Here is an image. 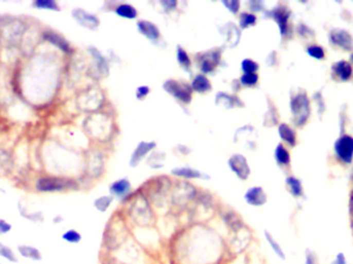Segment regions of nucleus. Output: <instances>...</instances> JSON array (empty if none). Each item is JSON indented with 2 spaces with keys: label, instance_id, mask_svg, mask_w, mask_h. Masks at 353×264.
Listing matches in <instances>:
<instances>
[{
  "label": "nucleus",
  "instance_id": "f257e3e1",
  "mask_svg": "<svg viewBox=\"0 0 353 264\" xmlns=\"http://www.w3.org/2000/svg\"><path fill=\"white\" fill-rule=\"evenodd\" d=\"M290 110L292 114V120L293 123L301 127L304 126L311 114V107H310V99L306 92H297L295 95H293L290 99Z\"/></svg>",
  "mask_w": 353,
  "mask_h": 264
},
{
  "label": "nucleus",
  "instance_id": "f03ea898",
  "mask_svg": "<svg viewBox=\"0 0 353 264\" xmlns=\"http://www.w3.org/2000/svg\"><path fill=\"white\" fill-rule=\"evenodd\" d=\"M25 32V24L17 18L8 17L0 19V34L6 43L16 45Z\"/></svg>",
  "mask_w": 353,
  "mask_h": 264
},
{
  "label": "nucleus",
  "instance_id": "7ed1b4c3",
  "mask_svg": "<svg viewBox=\"0 0 353 264\" xmlns=\"http://www.w3.org/2000/svg\"><path fill=\"white\" fill-rule=\"evenodd\" d=\"M78 185L75 181L57 178V177H45L41 178L37 182V190L42 193H54L65 190H77Z\"/></svg>",
  "mask_w": 353,
  "mask_h": 264
},
{
  "label": "nucleus",
  "instance_id": "20e7f679",
  "mask_svg": "<svg viewBox=\"0 0 353 264\" xmlns=\"http://www.w3.org/2000/svg\"><path fill=\"white\" fill-rule=\"evenodd\" d=\"M163 89L177 100L188 104L192 100V89L187 84H182L175 80H167L163 84Z\"/></svg>",
  "mask_w": 353,
  "mask_h": 264
},
{
  "label": "nucleus",
  "instance_id": "39448f33",
  "mask_svg": "<svg viewBox=\"0 0 353 264\" xmlns=\"http://www.w3.org/2000/svg\"><path fill=\"white\" fill-rule=\"evenodd\" d=\"M337 158L345 163L350 164L353 160V138L348 135L341 136L333 145Z\"/></svg>",
  "mask_w": 353,
  "mask_h": 264
},
{
  "label": "nucleus",
  "instance_id": "423d86ee",
  "mask_svg": "<svg viewBox=\"0 0 353 264\" xmlns=\"http://www.w3.org/2000/svg\"><path fill=\"white\" fill-rule=\"evenodd\" d=\"M228 166L231 171L242 181H246L251 174L247 159L241 154H235L231 156L228 159Z\"/></svg>",
  "mask_w": 353,
  "mask_h": 264
},
{
  "label": "nucleus",
  "instance_id": "0eeeda50",
  "mask_svg": "<svg viewBox=\"0 0 353 264\" xmlns=\"http://www.w3.org/2000/svg\"><path fill=\"white\" fill-rule=\"evenodd\" d=\"M267 16L272 18L279 27V31L282 36H285L289 30V18H290V11L285 7H277L269 12H267Z\"/></svg>",
  "mask_w": 353,
  "mask_h": 264
},
{
  "label": "nucleus",
  "instance_id": "6e6552de",
  "mask_svg": "<svg viewBox=\"0 0 353 264\" xmlns=\"http://www.w3.org/2000/svg\"><path fill=\"white\" fill-rule=\"evenodd\" d=\"M328 39L333 46L342 49L343 51L353 50V37L345 29H341V28L332 29L328 34Z\"/></svg>",
  "mask_w": 353,
  "mask_h": 264
},
{
  "label": "nucleus",
  "instance_id": "1a4fd4ad",
  "mask_svg": "<svg viewBox=\"0 0 353 264\" xmlns=\"http://www.w3.org/2000/svg\"><path fill=\"white\" fill-rule=\"evenodd\" d=\"M73 18L77 21L79 25L82 27L89 29V30H96L99 27L100 21L99 19L89 12L83 10V9H75L72 11Z\"/></svg>",
  "mask_w": 353,
  "mask_h": 264
},
{
  "label": "nucleus",
  "instance_id": "9d476101",
  "mask_svg": "<svg viewBox=\"0 0 353 264\" xmlns=\"http://www.w3.org/2000/svg\"><path fill=\"white\" fill-rule=\"evenodd\" d=\"M221 58V51L212 50L202 54L200 58V68L204 74L212 73L218 66Z\"/></svg>",
  "mask_w": 353,
  "mask_h": 264
},
{
  "label": "nucleus",
  "instance_id": "9b49d317",
  "mask_svg": "<svg viewBox=\"0 0 353 264\" xmlns=\"http://www.w3.org/2000/svg\"><path fill=\"white\" fill-rule=\"evenodd\" d=\"M244 199L248 205L253 208H260L267 203L268 195L262 187L253 186L246 191Z\"/></svg>",
  "mask_w": 353,
  "mask_h": 264
},
{
  "label": "nucleus",
  "instance_id": "f8f14e48",
  "mask_svg": "<svg viewBox=\"0 0 353 264\" xmlns=\"http://www.w3.org/2000/svg\"><path fill=\"white\" fill-rule=\"evenodd\" d=\"M156 148V143L155 142H140L138 145L135 147L134 151L131 154L129 164L131 167H136L142 160L154 149Z\"/></svg>",
  "mask_w": 353,
  "mask_h": 264
},
{
  "label": "nucleus",
  "instance_id": "ddd939ff",
  "mask_svg": "<svg viewBox=\"0 0 353 264\" xmlns=\"http://www.w3.org/2000/svg\"><path fill=\"white\" fill-rule=\"evenodd\" d=\"M221 34L225 37V44L228 48H236L241 41V29L230 22L219 28Z\"/></svg>",
  "mask_w": 353,
  "mask_h": 264
},
{
  "label": "nucleus",
  "instance_id": "4468645a",
  "mask_svg": "<svg viewBox=\"0 0 353 264\" xmlns=\"http://www.w3.org/2000/svg\"><path fill=\"white\" fill-rule=\"evenodd\" d=\"M131 184L128 179H120L115 181L110 186V195L117 199H125L131 193Z\"/></svg>",
  "mask_w": 353,
  "mask_h": 264
},
{
  "label": "nucleus",
  "instance_id": "2eb2a0df",
  "mask_svg": "<svg viewBox=\"0 0 353 264\" xmlns=\"http://www.w3.org/2000/svg\"><path fill=\"white\" fill-rule=\"evenodd\" d=\"M137 30L142 35L148 39L152 43H157L160 39V30L159 28L152 22L147 20H139L136 23Z\"/></svg>",
  "mask_w": 353,
  "mask_h": 264
},
{
  "label": "nucleus",
  "instance_id": "dca6fc26",
  "mask_svg": "<svg viewBox=\"0 0 353 264\" xmlns=\"http://www.w3.org/2000/svg\"><path fill=\"white\" fill-rule=\"evenodd\" d=\"M171 174L173 176L188 179V180H209L210 177L207 174H204L198 169L191 168V167H175L171 171Z\"/></svg>",
  "mask_w": 353,
  "mask_h": 264
},
{
  "label": "nucleus",
  "instance_id": "f3484780",
  "mask_svg": "<svg viewBox=\"0 0 353 264\" xmlns=\"http://www.w3.org/2000/svg\"><path fill=\"white\" fill-rule=\"evenodd\" d=\"M332 72L333 74L342 82H347L351 79L352 77V66L349 62L345 61V60H340L338 62H336L332 65Z\"/></svg>",
  "mask_w": 353,
  "mask_h": 264
},
{
  "label": "nucleus",
  "instance_id": "a211bd4d",
  "mask_svg": "<svg viewBox=\"0 0 353 264\" xmlns=\"http://www.w3.org/2000/svg\"><path fill=\"white\" fill-rule=\"evenodd\" d=\"M263 236H264V239L268 243V246L270 247L271 251L274 253V255L281 261H286L287 259V256H286V253L283 249V247L281 246V243L275 238V236L268 230H264L263 232Z\"/></svg>",
  "mask_w": 353,
  "mask_h": 264
},
{
  "label": "nucleus",
  "instance_id": "6ab92c4d",
  "mask_svg": "<svg viewBox=\"0 0 353 264\" xmlns=\"http://www.w3.org/2000/svg\"><path fill=\"white\" fill-rule=\"evenodd\" d=\"M19 255L25 259H28L33 262H41L43 260V253L40 249L30 244H19L17 247Z\"/></svg>",
  "mask_w": 353,
  "mask_h": 264
},
{
  "label": "nucleus",
  "instance_id": "aec40b11",
  "mask_svg": "<svg viewBox=\"0 0 353 264\" xmlns=\"http://www.w3.org/2000/svg\"><path fill=\"white\" fill-rule=\"evenodd\" d=\"M44 39L64 53H69L72 50L68 42L62 35H60L57 32L47 31L44 34Z\"/></svg>",
  "mask_w": 353,
  "mask_h": 264
},
{
  "label": "nucleus",
  "instance_id": "412c9836",
  "mask_svg": "<svg viewBox=\"0 0 353 264\" xmlns=\"http://www.w3.org/2000/svg\"><path fill=\"white\" fill-rule=\"evenodd\" d=\"M88 51L89 53L91 54L92 58L94 59L95 61V68H96V71L102 76H108L109 73V65H108V62H107V59L101 55V53L94 47H89L88 48Z\"/></svg>",
  "mask_w": 353,
  "mask_h": 264
},
{
  "label": "nucleus",
  "instance_id": "4be33fe9",
  "mask_svg": "<svg viewBox=\"0 0 353 264\" xmlns=\"http://www.w3.org/2000/svg\"><path fill=\"white\" fill-rule=\"evenodd\" d=\"M278 134L280 139L288 144L290 147H294L296 145V135L289 125L285 123L280 124L278 127Z\"/></svg>",
  "mask_w": 353,
  "mask_h": 264
},
{
  "label": "nucleus",
  "instance_id": "5701e85b",
  "mask_svg": "<svg viewBox=\"0 0 353 264\" xmlns=\"http://www.w3.org/2000/svg\"><path fill=\"white\" fill-rule=\"evenodd\" d=\"M215 102L217 105L223 106L224 108H227V109H231L235 107L236 105L242 106V102L239 100V98L224 92H219L216 94Z\"/></svg>",
  "mask_w": 353,
  "mask_h": 264
},
{
  "label": "nucleus",
  "instance_id": "b1692460",
  "mask_svg": "<svg viewBox=\"0 0 353 264\" xmlns=\"http://www.w3.org/2000/svg\"><path fill=\"white\" fill-rule=\"evenodd\" d=\"M191 89L198 93H206L212 89L210 80L205 74H198L191 82Z\"/></svg>",
  "mask_w": 353,
  "mask_h": 264
},
{
  "label": "nucleus",
  "instance_id": "393cba45",
  "mask_svg": "<svg viewBox=\"0 0 353 264\" xmlns=\"http://www.w3.org/2000/svg\"><path fill=\"white\" fill-rule=\"evenodd\" d=\"M286 186L289 193L294 198H301L304 196V187L301 180H298L297 178L288 177L286 179Z\"/></svg>",
  "mask_w": 353,
  "mask_h": 264
},
{
  "label": "nucleus",
  "instance_id": "a878e982",
  "mask_svg": "<svg viewBox=\"0 0 353 264\" xmlns=\"http://www.w3.org/2000/svg\"><path fill=\"white\" fill-rule=\"evenodd\" d=\"M115 13L117 16L123 18V19H128V20H133L137 17V11L134 7L128 4H121L115 9Z\"/></svg>",
  "mask_w": 353,
  "mask_h": 264
},
{
  "label": "nucleus",
  "instance_id": "bb28decb",
  "mask_svg": "<svg viewBox=\"0 0 353 264\" xmlns=\"http://www.w3.org/2000/svg\"><path fill=\"white\" fill-rule=\"evenodd\" d=\"M146 212H150V208H149V204H148L146 199H139L136 202H134L132 215L134 216V218L136 220L148 219L150 216L146 215Z\"/></svg>",
  "mask_w": 353,
  "mask_h": 264
},
{
  "label": "nucleus",
  "instance_id": "cd10ccee",
  "mask_svg": "<svg viewBox=\"0 0 353 264\" xmlns=\"http://www.w3.org/2000/svg\"><path fill=\"white\" fill-rule=\"evenodd\" d=\"M175 50H177L175 54H177V60H178V63L181 65V67L184 70L190 72L192 62H191V59H190L188 53L181 46L177 47Z\"/></svg>",
  "mask_w": 353,
  "mask_h": 264
},
{
  "label": "nucleus",
  "instance_id": "c85d7f7f",
  "mask_svg": "<svg viewBox=\"0 0 353 264\" xmlns=\"http://www.w3.org/2000/svg\"><path fill=\"white\" fill-rule=\"evenodd\" d=\"M275 160L281 166H287L290 163V154L282 144H279L275 149Z\"/></svg>",
  "mask_w": 353,
  "mask_h": 264
},
{
  "label": "nucleus",
  "instance_id": "c756f323",
  "mask_svg": "<svg viewBox=\"0 0 353 264\" xmlns=\"http://www.w3.org/2000/svg\"><path fill=\"white\" fill-rule=\"evenodd\" d=\"M18 210H19V213H20L21 217H23L24 219H26L28 221H31V222H34V223H42L45 220L43 213H41V212L29 213L27 208L25 205H22L21 203H19Z\"/></svg>",
  "mask_w": 353,
  "mask_h": 264
},
{
  "label": "nucleus",
  "instance_id": "7c9ffc66",
  "mask_svg": "<svg viewBox=\"0 0 353 264\" xmlns=\"http://www.w3.org/2000/svg\"><path fill=\"white\" fill-rule=\"evenodd\" d=\"M224 222L231 229H233L234 232H239L243 228V222L234 212H230L224 215Z\"/></svg>",
  "mask_w": 353,
  "mask_h": 264
},
{
  "label": "nucleus",
  "instance_id": "2f4dec72",
  "mask_svg": "<svg viewBox=\"0 0 353 264\" xmlns=\"http://www.w3.org/2000/svg\"><path fill=\"white\" fill-rule=\"evenodd\" d=\"M114 201V197L111 196V195H103V196H100V197H97L94 202H93V205L95 208L96 211H98L99 213H105L110 206L112 205Z\"/></svg>",
  "mask_w": 353,
  "mask_h": 264
},
{
  "label": "nucleus",
  "instance_id": "473e14b6",
  "mask_svg": "<svg viewBox=\"0 0 353 264\" xmlns=\"http://www.w3.org/2000/svg\"><path fill=\"white\" fill-rule=\"evenodd\" d=\"M0 257L5 260H7L10 263H18L19 262V258H18L17 254L15 253V251L2 241H0Z\"/></svg>",
  "mask_w": 353,
  "mask_h": 264
},
{
  "label": "nucleus",
  "instance_id": "72a5a7b5",
  "mask_svg": "<svg viewBox=\"0 0 353 264\" xmlns=\"http://www.w3.org/2000/svg\"><path fill=\"white\" fill-rule=\"evenodd\" d=\"M61 238L69 244H78L82 241L83 236L77 229H67L62 233Z\"/></svg>",
  "mask_w": 353,
  "mask_h": 264
},
{
  "label": "nucleus",
  "instance_id": "f704fd0d",
  "mask_svg": "<svg viewBox=\"0 0 353 264\" xmlns=\"http://www.w3.org/2000/svg\"><path fill=\"white\" fill-rule=\"evenodd\" d=\"M33 7L39 10H47L54 12L60 11L58 4L54 2V0H37L36 3H33Z\"/></svg>",
  "mask_w": 353,
  "mask_h": 264
},
{
  "label": "nucleus",
  "instance_id": "c9c22d12",
  "mask_svg": "<svg viewBox=\"0 0 353 264\" xmlns=\"http://www.w3.org/2000/svg\"><path fill=\"white\" fill-rule=\"evenodd\" d=\"M257 22V18L254 14L251 13H243L240 16V29L244 30L247 29L249 27H252L256 24Z\"/></svg>",
  "mask_w": 353,
  "mask_h": 264
},
{
  "label": "nucleus",
  "instance_id": "e433bc0d",
  "mask_svg": "<svg viewBox=\"0 0 353 264\" xmlns=\"http://www.w3.org/2000/svg\"><path fill=\"white\" fill-rule=\"evenodd\" d=\"M241 69L244 73H257L259 65L252 59H244L241 63Z\"/></svg>",
  "mask_w": 353,
  "mask_h": 264
},
{
  "label": "nucleus",
  "instance_id": "4c0bfd02",
  "mask_svg": "<svg viewBox=\"0 0 353 264\" xmlns=\"http://www.w3.org/2000/svg\"><path fill=\"white\" fill-rule=\"evenodd\" d=\"M259 77L257 73H243L240 78V83L245 87H254L257 85Z\"/></svg>",
  "mask_w": 353,
  "mask_h": 264
},
{
  "label": "nucleus",
  "instance_id": "58836bf2",
  "mask_svg": "<svg viewBox=\"0 0 353 264\" xmlns=\"http://www.w3.org/2000/svg\"><path fill=\"white\" fill-rule=\"evenodd\" d=\"M307 54L316 60H322L325 57V53L322 47L317 45H312L307 48Z\"/></svg>",
  "mask_w": 353,
  "mask_h": 264
},
{
  "label": "nucleus",
  "instance_id": "ea45409f",
  "mask_svg": "<svg viewBox=\"0 0 353 264\" xmlns=\"http://www.w3.org/2000/svg\"><path fill=\"white\" fill-rule=\"evenodd\" d=\"M304 264H320V260H319V257L317 255V253L310 249V248H307L305 250V253H304Z\"/></svg>",
  "mask_w": 353,
  "mask_h": 264
},
{
  "label": "nucleus",
  "instance_id": "a19ab883",
  "mask_svg": "<svg viewBox=\"0 0 353 264\" xmlns=\"http://www.w3.org/2000/svg\"><path fill=\"white\" fill-rule=\"evenodd\" d=\"M11 167V157L8 152L0 150V173L9 172Z\"/></svg>",
  "mask_w": 353,
  "mask_h": 264
},
{
  "label": "nucleus",
  "instance_id": "79ce46f5",
  "mask_svg": "<svg viewBox=\"0 0 353 264\" xmlns=\"http://www.w3.org/2000/svg\"><path fill=\"white\" fill-rule=\"evenodd\" d=\"M164 160V154L163 153H154L148 160V163L153 168H159L163 166L162 161Z\"/></svg>",
  "mask_w": 353,
  "mask_h": 264
},
{
  "label": "nucleus",
  "instance_id": "37998d69",
  "mask_svg": "<svg viewBox=\"0 0 353 264\" xmlns=\"http://www.w3.org/2000/svg\"><path fill=\"white\" fill-rule=\"evenodd\" d=\"M222 5L234 15H237L240 11L241 3L239 0H223Z\"/></svg>",
  "mask_w": 353,
  "mask_h": 264
},
{
  "label": "nucleus",
  "instance_id": "c03bdc74",
  "mask_svg": "<svg viewBox=\"0 0 353 264\" xmlns=\"http://www.w3.org/2000/svg\"><path fill=\"white\" fill-rule=\"evenodd\" d=\"M278 117H277V110L274 107H270L269 111L264 116V125L266 126H273L277 124Z\"/></svg>",
  "mask_w": 353,
  "mask_h": 264
},
{
  "label": "nucleus",
  "instance_id": "a18cd8bd",
  "mask_svg": "<svg viewBox=\"0 0 353 264\" xmlns=\"http://www.w3.org/2000/svg\"><path fill=\"white\" fill-rule=\"evenodd\" d=\"M13 225L5 219H0V235L8 234L12 231Z\"/></svg>",
  "mask_w": 353,
  "mask_h": 264
},
{
  "label": "nucleus",
  "instance_id": "49530a36",
  "mask_svg": "<svg viewBox=\"0 0 353 264\" xmlns=\"http://www.w3.org/2000/svg\"><path fill=\"white\" fill-rule=\"evenodd\" d=\"M150 93V88L148 86H139L135 91V97L138 100H143Z\"/></svg>",
  "mask_w": 353,
  "mask_h": 264
},
{
  "label": "nucleus",
  "instance_id": "de8ad7c7",
  "mask_svg": "<svg viewBox=\"0 0 353 264\" xmlns=\"http://www.w3.org/2000/svg\"><path fill=\"white\" fill-rule=\"evenodd\" d=\"M330 264H348V259H347L345 253L338 252L334 255V257H333L332 261L330 262Z\"/></svg>",
  "mask_w": 353,
  "mask_h": 264
},
{
  "label": "nucleus",
  "instance_id": "09e8293b",
  "mask_svg": "<svg viewBox=\"0 0 353 264\" xmlns=\"http://www.w3.org/2000/svg\"><path fill=\"white\" fill-rule=\"evenodd\" d=\"M163 7V9L166 11V12H169V11H172L175 9L177 7V3L174 2V0H164V2H161L160 3Z\"/></svg>",
  "mask_w": 353,
  "mask_h": 264
},
{
  "label": "nucleus",
  "instance_id": "8fccbe9b",
  "mask_svg": "<svg viewBox=\"0 0 353 264\" xmlns=\"http://www.w3.org/2000/svg\"><path fill=\"white\" fill-rule=\"evenodd\" d=\"M315 100L318 102V108H319V112H323L325 110V104H324V101L322 99V95L320 92H317L315 94Z\"/></svg>",
  "mask_w": 353,
  "mask_h": 264
},
{
  "label": "nucleus",
  "instance_id": "3c124183",
  "mask_svg": "<svg viewBox=\"0 0 353 264\" xmlns=\"http://www.w3.org/2000/svg\"><path fill=\"white\" fill-rule=\"evenodd\" d=\"M250 5V10H252L253 12H259L262 11L263 9V3L261 2H251L249 3Z\"/></svg>",
  "mask_w": 353,
  "mask_h": 264
},
{
  "label": "nucleus",
  "instance_id": "603ef678",
  "mask_svg": "<svg viewBox=\"0 0 353 264\" xmlns=\"http://www.w3.org/2000/svg\"><path fill=\"white\" fill-rule=\"evenodd\" d=\"M350 214L353 217V197H351V200H350Z\"/></svg>",
  "mask_w": 353,
  "mask_h": 264
},
{
  "label": "nucleus",
  "instance_id": "864d4df0",
  "mask_svg": "<svg viewBox=\"0 0 353 264\" xmlns=\"http://www.w3.org/2000/svg\"><path fill=\"white\" fill-rule=\"evenodd\" d=\"M62 220H63V219H62V218H61V217H58V218H57V217H56V218H55V219H54V223H56V224H58V223H59V222H61V221H62Z\"/></svg>",
  "mask_w": 353,
  "mask_h": 264
},
{
  "label": "nucleus",
  "instance_id": "5fc2aeb1",
  "mask_svg": "<svg viewBox=\"0 0 353 264\" xmlns=\"http://www.w3.org/2000/svg\"><path fill=\"white\" fill-rule=\"evenodd\" d=\"M350 58H351V61H352V63H353V53L351 54V56H350Z\"/></svg>",
  "mask_w": 353,
  "mask_h": 264
},
{
  "label": "nucleus",
  "instance_id": "6e6d98bb",
  "mask_svg": "<svg viewBox=\"0 0 353 264\" xmlns=\"http://www.w3.org/2000/svg\"><path fill=\"white\" fill-rule=\"evenodd\" d=\"M0 264H4V263H3V262H0Z\"/></svg>",
  "mask_w": 353,
  "mask_h": 264
},
{
  "label": "nucleus",
  "instance_id": "4d7b16f0",
  "mask_svg": "<svg viewBox=\"0 0 353 264\" xmlns=\"http://www.w3.org/2000/svg\"><path fill=\"white\" fill-rule=\"evenodd\" d=\"M117 264H123V263H117Z\"/></svg>",
  "mask_w": 353,
  "mask_h": 264
}]
</instances>
